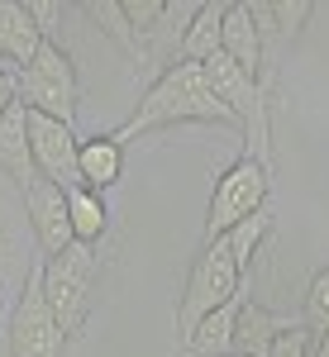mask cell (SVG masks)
Instances as JSON below:
<instances>
[{"label": "cell", "instance_id": "603a6c76", "mask_svg": "<svg viewBox=\"0 0 329 357\" xmlns=\"http://www.w3.org/2000/svg\"><path fill=\"white\" fill-rule=\"evenodd\" d=\"M29 10H34L38 29H43V38H53V24H57V15H62V5H57V0H34Z\"/></svg>", "mask_w": 329, "mask_h": 357}, {"label": "cell", "instance_id": "2e32d148", "mask_svg": "<svg viewBox=\"0 0 329 357\" xmlns=\"http://www.w3.org/2000/svg\"><path fill=\"white\" fill-rule=\"evenodd\" d=\"M86 15H91L96 24L105 29L110 43H119V53L129 57L138 72H148V53H143V38H138L134 24L124 20V5H119V0H91V5H86Z\"/></svg>", "mask_w": 329, "mask_h": 357}, {"label": "cell", "instance_id": "cb8c5ba5", "mask_svg": "<svg viewBox=\"0 0 329 357\" xmlns=\"http://www.w3.org/2000/svg\"><path fill=\"white\" fill-rule=\"evenodd\" d=\"M310 357H329V329L315 333V348H310Z\"/></svg>", "mask_w": 329, "mask_h": 357}, {"label": "cell", "instance_id": "3957f363", "mask_svg": "<svg viewBox=\"0 0 329 357\" xmlns=\"http://www.w3.org/2000/svg\"><path fill=\"white\" fill-rule=\"evenodd\" d=\"M96 286H101V257L96 248L72 243L57 257H43V296L53 305L57 324L67 329V338H77L91 319V305H96Z\"/></svg>", "mask_w": 329, "mask_h": 357}, {"label": "cell", "instance_id": "5bb4252c", "mask_svg": "<svg viewBox=\"0 0 329 357\" xmlns=\"http://www.w3.org/2000/svg\"><path fill=\"white\" fill-rule=\"evenodd\" d=\"M77 167H82V186H86V191H101V195H105L110 186L124 176V143H115L110 134L86 138Z\"/></svg>", "mask_w": 329, "mask_h": 357}, {"label": "cell", "instance_id": "d6986e66", "mask_svg": "<svg viewBox=\"0 0 329 357\" xmlns=\"http://www.w3.org/2000/svg\"><path fill=\"white\" fill-rule=\"evenodd\" d=\"M277 229V220H272V210H258L253 220H244V224H234L229 234H224V243H229V252H234V262L244 267V276L253 272V257H258V248L268 243V234Z\"/></svg>", "mask_w": 329, "mask_h": 357}, {"label": "cell", "instance_id": "9c48e42d", "mask_svg": "<svg viewBox=\"0 0 329 357\" xmlns=\"http://www.w3.org/2000/svg\"><path fill=\"white\" fill-rule=\"evenodd\" d=\"M219 53L229 62H239L253 82L272 86V67H268V43H263V29L253 20V5L248 0H234L229 15H224V48Z\"/></svg>", "mask_w": 329, "mask_h": 357}, {"label": "cell", "instance_id": "8992f818", "mask_svg": "<svg viewBox=\"0 0 329 357\" xmlns=\"http://www.w3.org/2000/svg\"><path fill=\"white\" fill-rule=\"evenodd\" d=\"M10 357H62L67 353V329L57 324L53 305L43 296V262H34L24 276V291L15 301L10 329H5Z\"/></svg>", "mask_w": 329, "mask_h": 357}, {"label": "cell", "instance_id": "ffe728a7", "mask_svg": "<svg viewBox=\"0 0 329 357\" xmlns=\"http://www.w3.org/2000/svg\"><path fill=\"white\" fill-rule=\"evenodd\" d=\"M305 329H310V333H325L329 329V267L315 276L310 291H305Z\"/></svg>", "mask_w": 329, "mask_h": 357}, {"label": "cell", "instance_id": "8fae6325", "mask_svg": "<svg viewBox=\"0 0 329 357\" xmlns=\"http://www.w3.org/2000/svg\"><path fill=\"white\" fill-rule=\"evenodd\" d=\"M244 305H248V286L229 305H219L215 314H205L196 324V333L182 343V353L187 357H234V333H239V310Z\"/></svg>", "mask_w": 329, "mask_h": 357}, {"label": "cell", "instance_id": "5b68a950", "mask_svg": "<svg viewBox=\"0 0 329 357\" xmlns=\"http://www.w3.org/2000/svg\"><path fill=\"white\" fill-rule=\"evenodd\" d=\"M268 191H272V167L258 162V158H239L215 176V191H210V210H205V243L224 238L234 224L253 220L258 210H268Z\"/></svg>", "mask_w": 329, "mask_h": 357}, {"label": "cell", "instance_id": "52a82bcc", "mask_svg": "<svg viewBox=\"0 0 329 357\" xmlns=\"http://www.w3.org/2000/svg\"><path fill=\"white\" fill-rule=\"evenodd\" d=\"M29 143H34V167H38L43 181H53L62 191H77V186H82V167H77L82 138H77L72 124L29 110Z\"/></svg>", "mask_w": 329, "mask_h": 357}, {"label": "cell", "instance_id": "277c9868", "mask_svg": "<svg viewBox=\"0 0 329 357\" xmlns=\"http://www.w3.org/2000/svg\"><path fill=\"white\" fill-rule=\"evenodd\" d=\"M20 100H24L34 114H48V119H62V124H77V110H82V82H77V67H72V53L48 38L38 57L20 72Z\"/></svg>", "mask_w": 329, "mask_h": 357}, {"label": "cell", "instance_id": "4fadbf2b", "mask_svg": "<svg viewBox=\"0 0 329 357\" xmlns=\"http://www.w3.org/2000/svg\"><path fill=\"white\" fill-rule=\"evenodd\" d=\"M234 0H200L182 38V62H210L224 48V15Z\"/></svg>", "mask_w": 329, "mask_h": 357}, {"label": "cell", "instance_id": "30bf717a", "mask_svg": "<svg viewBox=\"0 0 329 357\" xmlns=\"http://www.w3.org/2000/svg\"><path fill=\"white\" fill-rule=\"evenodd\" d=\"M48 38H43V29L34 20V10L29 5H15V0H0V53L5 62L15 67V72H24L29 62L38 57Z\"/></svg>", "mask_w": 329, "mask_h": 357}, {"label": "cell", "instance_id": "ba28073f", "mask_svg": "<svg viewBox=\"0 0 329 357\" xmlns=\"http://www.w3.org/2000/svg\"><path fill=\"white\" fill-rule=\"evenodd\" d=\"M24 215L34 224V238L43 248V257H57V252H67V248L77 243V234H72V210H67V191L53 186V181H29L24 191Z\"/></svg>", "mask_w": 329, "mask_h": 357}, {"label": "cell", "instance_id": "484cf974", "mask_svg": "<svg viewBox=\"0 0 329 357\" xmlns=\"http://www.w3.org/2000/svg\"><path fill=\"white\" fill-rule=\"evenodd\" d=\"M0 248H5V243H0Z\"/></svg>", "mask_w": 329, "mask_h": 357}, {"label": "cell", "instance_id": "d4e9b609", "mask_svg": "<svg viewBox=\"0 0 329 357\" xmlns=\"http://www.w3.org/2000/svg\"><path fill=\"white\" fill-rule=\"evenodd\" d=\"M0 67H10V62H5V53H0ZM10 72H15V67H10Z\"/></svg>", "mask_w": 329, "mask_h": 357}, {"label": "cell", "instance_id": "7402d4cb", "mask_svg": "<svg viewBox=\"0 0 329 357\" xmlns=\"http://www.w3.org/2000/svg\"><path fill=\"white\" fill-rule=\"evenodd\" d=\"M20 105V72H10V67H0V119Z\"/></svg>", "mask_w": 329, "mask_h": 357}, {"label": "cell", "instance_id": "6da1fadb", "mask_svg": "<svg viewBox=\"0 0 329 357\" xmlns=\"http://www.w3.org/2000/svg\"><path fill=\"white\" fill-rule=\"evenodd\" d=\"M172 124H229V129H239V114L210 91L200 62H172L163 77H153V86L138 96V105L129 110V119L110 138H115V143H129V138H138V134L172 129Z\"/></svg>", "mask_w": 329, "mask_h": 357}, {"label": "cell", "instance_id": "9a60e30c", "mask_svg": "<svg viewBox=\"0 0 329 357\" xmlns=\"http://www.w3.org/2000/svg\"><path fill=\"white\" fill-rule=\"evenodd\" d=\"M291 319H282V314H272L268 305L248 301L244 310H239V333H234V357H268L277 343V333L286 329Z\"/></svg>", "mask_w": 329, "mask_h": 357}, {"label": "cell", "instance_id": "ac0fdd59", "mask_svg": "<svg viewBox=\"0 0 329 357\" xmlns=\"http://www.w3.org/2000/svg\"><path fill=\"white\" fill-rule=\"evenodd\" d=\"M67 210H72V234H77V243L96 248L101 238H105L110 215H105V200H101V191H86V186L67 191Z\"/></svg>", "mask_w": 329, "mask_h": 357}, {"label": "cell", "instance_id": "7c38bea8", "mask_svg": "<svg viewBox=\"0 0 329 357\" xmlns=\"http://www.w3.org/2000/svg\"><path fill=\"white\" fill-rule=\"evenodd\" d=\"M0 167L20 181L24 191L29 181H38V167H34V143H29V105L20 100L15 110L0 119Z\"/></svg>", "mask_w": 329, "mask_h": 357}, {"label": "cell", "instance_id": "7a4b0ae2", "mask_svg": "<svg viewBox=\"0 0 329 357\" xmlns=\"http://www.w3.org/2000/svg\"><path fill=\"white\" fill-rule=\"evenodd\" d=\"M244 286H248V276H244V267L234 262L229 243H224V238L205 243L191 257L187 291H182V301H177V338L187 343V338L196 333V324H200L205 314H215L219 305H229Z\"/></svg>", "mask_w": 329, "mask_h": 357}, {"label": "cell", "instance_id": "e0dca14e", "mask_svg": "<svg viewBox=\"0 0 329 357\" xmlns=\"http://www.w3.org/2000/svg\"><path fill=\"white\" fill-rule=\"evenodd\" d=\"M310 0H253V20H258V29H263V43L268 38H282V43H291L296 33L305 29V20H310Z\"/></svg>", "mask_w": 329, "mask_h": 357}, {"label": "cell", "instance_id": "44dd1931", "mask_svg": "<svg viewBox=\"0 0 329 357\" xmlns=\"http://www.w3.org/2000/svg\"><path fill=\"white\" fill-rule=\"evenodd\" d=\"M310 348H315V333L305 329V319H296V324H286V329L277 333L268 357H310Z\"/></svg>", "mask_w": 329, "mask_h": 357}]
</instances>
